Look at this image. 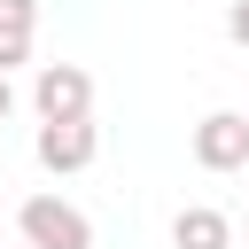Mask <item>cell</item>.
<instances>
[{
  "label": "cell",
  "mask_w": 249,
  "mask_h": 249,
  "mask_svg": "<svg viewBox=\"0 0 249 249\" xmlns=\"http://www.w3.org/2000/svg\"><path fill=\"white\" fill-rule=\"evenodd\" d=\"M16 233H23V249H93V218L78 202H62V195H23Z\"/></svg>",
  "instance_id": "1"
},
{
  "label": "cell",
  "mask_w": 249,
  "mask_h": 249,
  "mask_svg": "<svg viewBox=\"0 0 249 249\" xmlns=\"http://www.w3.org/2000/svg\"><path fill=\"white\" fill-rule=\"evenodd\" d=\"M31 109H39V124H78V117H93V78L78 62H39Z\"/></svg>",
  "instance_id": "2"
},
{
  "label": "cell",
  "mask_w": 249,
  "mask_h": 249,
  "mask_svg": "<svg viewBox=\"0 0 249 249\" xmlns=\"http://www.w3.org/2000/svg\"><path fill=\"white\" fill-rule=\"evenodd\" d=\"M195 163L202 171H249V117L241 109H210L195 124Z\"/></svg>",
  "instance_id": "3"
},
{
  "label": "cell",
  "mask_w": 249,
  "mask_h": 249,
  "mask_svg": "<svg viewBox=\"0 0 249 249\" xmlns=\"http://www.w3.org/2000/svg\"><path fill=\"white\" fill-rule=\"evenodd\" d=\"M31 156H39V171L70 179V171H86V163L101 156V132H93V117H78V124H39Z\"/></svg>",
  "instance_id": "4"
},
{
  "label": "cell",
  "mask_w": 249,
  "mask_h": 249,
  "mask_svg": "<svg viewBox=\"0 0 249 249\" xmlns=\"http://www.w3.org/2000/svg\"><path fill=\"white\" fill-rule=\"evenodd\" d=\"M171 249H233V218L218 202H187L171 218Z\"/></svg>",
  "instance_id": "5"
},
{
  "label": "cell",
  "mask_w": 249,
  "mask_h": 249,
  "mask_svg": "<svg viewBox=\"0 0 249 249\" xmlns=\"http://www.w3.org/2000/svg\"><path fill=\"white\" fill-rule=\"evenodd\" d=\"M23 62H31V31L0 23V70H23Z\"/></svg>",
  "instance_id": "6"
},
{
  "label": "cell",
  "mask_w": 249,
  "mask_h": 249,
  "mask_svg": "<svg viewBox=\"0 0 249 249\" xmlns=\"http://www.w3.org/2000/svg\"><path fill=\"white\" fill-rule=\"evenodd\" d=\"M0 23H16V31H31V23H39V0H0Z\"/></svg>",
  "instance_id": "7"
},
{
  "label": "cell",
  "mask_w": 249,
  "mask_h": 249,
  "mask_svg": "<svg viewBox=\"0 0 249 249\" xmlns=\"http://www.w3.org/2000/svg\"><path fill=\"white\" fill-rule=\"evenodd\" d=\"M226 39L249 47V0H226Z\"/></svg>",
  "instance_id": "8"
},
{
  "label": "cell",
  "mask_w": 249,
  "mask_h": 249,
  "mask_svg": "<svg viewBox=\"0 0 249 249\" xmlns=\"http://www.w3.org/2000/svg\"><path fill=\"white\" fill-rule=\"evenodd\" d=\"M8 117H16V78L0 70V124H8Z\"/></svg>",
  "instance_id": "9"
},
{
  "label": "cell",
  "mask_w": 249,
  "mask_h": 249,
  "mask_svg": "<svg viewBox=\"0 0 249 249\" xmlns=\"http://www.w3.org/2000/svg\"><path fill=\"white\" fill-rule=\"evenodd\" d=\"M241 117H249V109H241Z\"/></svg>",
  "instance_id": "10"
}]
</instances>
